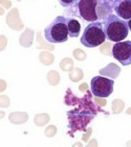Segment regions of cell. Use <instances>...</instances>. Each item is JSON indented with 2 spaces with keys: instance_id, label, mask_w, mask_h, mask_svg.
Instances as JSON below:
<instances>
[{
  "instance_id": "1",
  "label": "cell",
  "mask_w": 131,
  "mask_h": 147,
  "mask_svg": "<svg viewBox=\"0 0 131 147\" xmlns=\"http://www.w3.org/2000/svg\"><path fill=\"white\" fill-rule=\"evenodd\" d=\"M103 29H104L106 39H108V41L110 42L115 43L124 41L129 34L127 21L121 19L117 15L112 14L109 15L108 17L104 20Z\"/></svg>"
},
{
  "instance_id": "2",
  "label": "cell",
  "mask_w": 131,
  "mask_h": 147,
  "mask_svg": "<svg viewBox=\"0 0 131 147\" xmlns=\"http://www.w3.org/2000/svg\"><path fill=\"white\" fill-rule=\"evenodd\" d=\"M44 37L49 43H64L68 40L69 32L67 20L63 16H58L44 29Z\"/></svg>"
},
{
  "instance_id": "3",
  "label": "cell",
  "mask_w": 131,
  "mask_h": 147,
  "mask_svg": "<svg viewBox=\"0 0 131 147\" xmlns=\"http://www.w3.org/2000/svg\"><path fill=\"white\" fill-rule=\"evenodd\" d=\"M106 41V36L104 34L103 24L100 21L90 22L84 29L83 36L81 38V43L87 48H94L102 45Z\"/></svg>"
},
{
  "instance_id": "4",
  "label": "cell",
  "mask_w": 131,
  "mask_h": 147,
  "mask_svg": "<svg viewBox=\"0 0 131 147\" xmlns=\"http://www.w3.org/2000/svg\"><path fill=\"white\" fill-rule=\"evenodd\" d=\"M114 82L108 77L104 76H94L92 77L90 82L91 93L94 96L106 98L113 92Z\"/></svg>"
},
{
  "instance_id": "5",
  "label": "cell",
  "mask_w": 131,
  "mask_h": 147,
  "mask_svg": "<svg viewBox=\"0 0 131 147\" xmlns=\"http://www.w3.org/2000/svg\"><path fill=\"white\" fill-rule=\"evenodd\" d=\"M112 57L123 66L131 65V41L115 43L112 47Z\"/></svg>"
},
{
  "instance_id": "6",
  "label": "cell",
  "mask_w": 131,
  "mask_h": 147,
  "mask_svg": "<svg viewBox=\"0 0 131 147\" xmlns=\"http://www.w3.org/2000/svg\"><path fill=\"white\" fill-rule=\"evenodd\" d=\"M78 9L79 14L87 22H96L99 20L97 15L98 0H79Z\"/></svg>"
},
{
  "instance_id": "7",
  "label": "cell",
  "mask_w": 131,
  "mask_h": 147,
  "mask_svg": "<svg viewBox=\"0 0 131 147\" xmlns=\"http://www.w3.org/2000/svg\"><path fill=\"white\" fill-rule=\"evenodd\" d=\"M113 11L117 17L128 21L131 19V0H113Z\"/></svg>"
},
{
  "instance_id": "8",
  "label": "cell",
  "mask_w": 131,
  "mask_h": 147,
  "mask_svg": "<svg viewBox=\"0 0 131 147\" xmlns=\"http://www.w3.org/2000/svg\"><path fill=\"white\" fill-rule=\"evenodd\" d=\"M67 20V28H68L69 37L77 38L81 32V24L80 22L72 18H66Z\"/></svg>"
},
{
  "instance_id": "9",
  "label": "cell",
  "mask_w": 131,
  "mask_h": 147,
  "mask_svg": "<svg viewBox=\"0 0 131 147\" xmlns=\"http://www.w3.org/2000/svg\"><path fill=\"white\" fill-rule=\"evenodd\" d=\"M121 72V68L117 65L111 63L108 66H106L105 68L100 70V74L101 75H105L107 77H110V78H117L119 75H120Z\"/></svg>"
},
{
  "instance_id": "10",
  "label": "cell",
  "mask_w": 131,
  "mask_h": 147,
  "mask_svg": "<svg viewBox=\"0 0 131 147\" xmlns=\"http://www.w3.org/2000/svg\"><path fill=\"white\" fill-rule=\"evenodd\" d=\"M113 113H121L123 110V107H124V102L121 101L120 99H117L113 101Z\"/></svg>"
},
{
  "instance_id": "11",
  "label": "cell",
  "mask_w": 131,
  "mask_h": 147,
  "mask_svg": "<svg viewBox=\"0 0 131 147\" xmlns=\"http://www.w3.org/2000/svg\"><path fill=\"white\" fill-rule=\"evenodd\" d=\"M78 2H79L78 0H59V3L61 4V6L65 7V9L70 7V6L74 5V4H77Z\"/></svg>"
},
{
  "instance_id": "12",
  "label": "cell",
  "mask_w": 131,
  "mask_h": 147,
  "mask_svg": "<svg viewBox=\"0 0 131 147\" xmlns=\"http://www.w3.org/2000/svg\"><path fill=\"white\" fill-rule=\"evenodd\" d=\"M127 24H128V28H129V30H131V19H129L128 21H127Z\"/></svg>"
},
{
  "instance_id": "13",
  "label": "cell",
  "mask_w": 131,
  "mask_h": 147,
  "mask_svg": "<svg viewBox=\"0 0 131 147\" xmlns=\"http://www.w3.org/2000/svg\"><path fill=\"white\" fill-rule=\"evenodd\" d=\"M127 113H128V114H131V108H130V109H129V110H128V111H127Z\"/></svg>"
}]
</instances>
